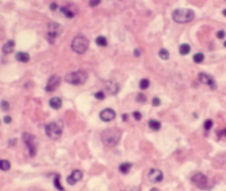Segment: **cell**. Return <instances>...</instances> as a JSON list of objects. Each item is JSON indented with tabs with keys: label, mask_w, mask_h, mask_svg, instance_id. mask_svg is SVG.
Returning a JSON list of instances; mask_svg holds the SVG:
<instances>
[{
	"label": "cell",
	"mask_w": 226,
	"mask_h": 191,
	"mask_svg": "<svg viewBox=\"0 0 226 191\" xmlns=\"http://www.w3.org/2000/svg\"><path fill=\"white\" fill-rule=\"evenodd\" d=\"M100 118L103 121H111L115 118V112L112 108H105L100 113Z\"/></svg>",
	"instance_id": "5bb4252c"
},
{
	"label": "cell",
	"mask_w": 226,
	"mask_h": 191,
	"mask_svg": "<svg viewBox=\"0 0 226 191\" xmlns=\"http://www.w3.org/2000/svg\"><path fill=\"white\" fill-rule=\"evenodd\" d=\"M121 136H122V131L119 128L114 127V128H108L103 131L101 134V139L106 147H114L120 141Z\"/></svg>",
	"instance_id": "6da1fadb"
},
{
	"label": "cell",
	"mask_w": 226,
	"mask_h": 191,
	"mask_svg": "<svg viewBox=\"0 0 226 191\" xmlns=\"http://www.w3.org/2000/svg\"><path fill=\"white\" fill-rule=\"evenodd\" d=\"M147 178H149V180L151 181L152 183L161 182V181L163 180V172L160 170V169L153 168V169H151V170L149 171Z\"/></svg>",
	"instance_id": "9c48e42d"
},
{
	"label": "cell",
	"mask_w": 226,
	"mask_h": 191,
	"mask_svg": "<svg viewBox=\"0 0 226 191\" xmlns=\"http://www.w3.org/2000/svg\"><path fill=\"white\" fill-rule=\"evenodd\" d=\"M193 60L195 63H202L204 61V54L203 53H196L193 56Z\"/></svg>",
	"instance_id": "d4e9b609"
},
{
	"label": "cell",
	"mask_w": 226,
	"mask_h": 191,
	"mask_svg": "<svg viewBox=\"0 0 226 191\" xmlns=\"http://www.w3.org/2000/svg\"><path fill=\"white\" fill-rule=\"evenodd\" d=\"M195 13L191 9H176L172 13V18L176 23H187L194 19Z\"/></svg>",
	"instance_id": "7a4b0ae2"
},
{
	"label": "cell",
	"mask_w": 226,
	"mask_h": 191,
	"mask_svg": "<svg viewBox=\"0 0 226 191\" xmlns=\"http://www.w3.org/2000/svg\"><path fill=\"white\" fill-rule=\"evenodd\" d=\"M94 97L96 98V100H100V101H102L105 98V93L102 92V91H100V92H96L95 94H94Z\"/></svg>",
	"instance_id": "f1b7e54d"
},
{
	"label": "cell",
	"mask_w": 226,
	"mask_h": 191,
	"mask_svg": "<svg viewBox=\"0 0 226 191\" xmlns=\"http://www.w3.org/2000/svg\"><path fill=\"white\" fill-rule=\"evenodd\" d=\"M54 186H56V188L58 189V190H61L63 191V187L61 186V183H60V176H56V178H54Z\"/></svg>",
	"instance_id": "4316f807"
},
{
	"label": "cell",
	"mask_w": 226,
	"mask_h": 191,
	"mask_svg": "<svg viewBox=\"0 0 226 191\" xmlns=\"http://www.w3.org/2000/svg\"><path fill=\"white\" fill-rule=\"evenodd\" d=\"M190 51H191V47L188 45V44H182L181 47H180V53L182 54V55H187L188 53H190Z\"/></svg>",
	"instance_id": "7402d4cb"
},
{
	"label": "cell",
	"mask_w": 226,
	"mask_h": 191,
	"mask_svg": "<svg viewBox=\"0 0 226 191\" xmlns=\"http://www.w3.org/2000/svg\"><path fill=\"white\" fill-rule=\"evenodd\" d=\"M104 90L110 95H115L119 92V90H120V86H119V84L115 81L110 80L104 82Z\"/></svg>",
	"instance_id": "30bf717a"
},
{
	"label": "cell",
	"mask_w": 226,
	"mask_h": 191,
	"mask_svg": "<svg viewBox=\"0 0 226 191\" xmlns=\"http://www.w3.org/2000/svg\"><path fill=\"white\" fill-rule=\"evenodd\" d=\"M95 43L98 45H100V47H105L108 44V41H106V38H104L103 35H100V37H98L95 39Z\"/></svg>",
	"instance_id": "cb8c5ba5"
},
{
	"label": "cell",
	"mask_w": 226,
	"mask_h": 191,
	"mask_svg": "<svg viewBox=\"0 0 226 191\" xmlns=\"http://www.w3.org/2000/svg\"><path fill=\"white\" fill-rule=\"evenodd\" d=\"M133 117L136 119V121H140L141 118H142V115H141V113L140 112H134L133 113Z\"/></svg>",
	"instance_id": "e575fe53"
},
{
	"label": "cell",
	"mask_w": 226,
	"mask_h": 191,
	"mask_svg": "<svg viewBox=\"0 0 226 191\" xmlns=\"http://www.w3.org/2000/svg\"><path fill=\"white\" fill-rule=\"evenodd\" d=\"M82 177H83V173L81 170H73L71 172V175L67 178V182H68L69 184L73 186V184H75L78 181L81 180Z\"/></svg>",
	"instance_id": "4fadbf2b"
},
{
	"label": "cell",
	"mask_w": 226,
	"mask_h": 191,
	"mask_svg": "<svg viewBox=\"0 0 226 191\" xmlns=\"http://www.w3.org/2000/svg\"><path fill=\"white\" fill-rule=\"evenodd\" d=\"M192 182L200 189H205L207 187V177L202 172H196L192 177Z\"/></svg>",
	"instance_id": "ba28073f"
},
{
	"label": "cell",
	"mask_w": 226,
	"mask_h": 191,
	"mask_svg": "<svg viewBox=\"0 0 226 191\" xmlns=\"http://www.w3.org/2000/svg\"><path fill=\"white\" fill-rule=\"evenodd\" d=\"M224 47H226V41H225V43H224Z\"/></svg>",
	"instance_id": "b9f144b4"
},
{
	"label": "cell",
	"mask_w": 226,
	"mask_h": 191,
	"mask_svg": "<svg viewBox=\"0 0 226 191\" xmlns=\"http://www.w3.org/2000/svg\"><path fill=\"white\" fill-rule=\"evenodd\" d=\"M136 101L140 102V103H145L146 102V96L142 94V93H140V94H137V96H136Z\"/></svg>",
	"instance_id": "4dcf8cb0"
},
{
	"label": "cell",
	"mask_w": 226,
	"mask_h": 191,
	"mask_svg": "<svg viewBox=\"0 0 226 191\" xmlns=\"http://www.w3.org/2000/svg\"><path fill=\"white\" fill-rule=\"evenodd\" d=\"M50 9H51V10H56V9H57V3H56V2H53V3L50 5Z\"/></svg>",
	"instance_id": "f35d334b"
},
{
	"label": "cell",
	"mask_w": 226,
	"mask_h": 191,
	"mask_svg": "<svg viewBox=\"0 0 226 191\" xmlns=\"http://www.w3.org/2000/svg\"><path fill=\"white\" fill-rule=\"evenodd\" d=\"M22 139H23V142L26 144V146L28 148L30 157H34L37 155V150H38V140H37V138L33 135L29 134V133H23L22 134Z\"/></svg>",
	"instance_id": "8992f818"
},
{
	"label": "cell",
	"mask_w": 226,
	"mask_h": 191,
	"mask_svg": "<svg viewBox=\"0 0 226 191\" xmlns=\"http://www.w3.org/2000/svg\"><path fill=\"white\" fill-rule=\"evenodd\" d=\"M134 55H135V56H140V55H141V51L139 50V49H135V50H134Z\"/></svg>",
	"instance_id": "74e56055"
},
{
	"label": "cell",
	"mask_w": 226,
	"mask_h": 191,
	"mask_svg": "<svg viewBox=\"0 0 226 191\" xmlns=\"http://www.w3.org/2000/svg\"><path fill=\"white\" fill-rule=\"evenodd\" d=\"M13 49H15V41L9 40L3 44V47H2V52H3L5 54H9V53H11V52L13 51Z\"/></svg>",
	"instance_id": "9a60e30c"
},
{
	"label": "cell",
	"mask_w": 226,
	"mask_h": 191,
	"mask_svg": "<svg viewBox=\"0 0 226 191\" xmlns=\"http://www.w3.org/2000/svg\"><path fill=\"white\" fill-rule=\"evenodd\" d=\"M149 127L152 131H159L161 128V123L159 121H155V119H151V121H149Z\"/></svg>",
	"instance_id": "ac0fdd59"
},
{
	"label": "cell",
	"mask_w": 226,
	"mask_h": 191,
	"mask_svg": "<svg viewBox=\"0 0 226 191\" xmlns=\"http://www.w3.org/2000/svg\"><path fill=\"white\" fill-rule=\"evenodd\" d=\"M88 80V73L85 71H75V72H71L69 74H67L65 76V81L68 83H70L72 85H81L84 84Z\"/></svg>",
	"instance_id": "277c9868"
},
{
	"label": "cell",
	"mask_w": 226,
	"mask_h": 191,
	"mask_svg": "<svg viewBox=\"0 0 226 191\" xmlns=\"http://www.w3.org/2000/svg\"><path fill=\"white\" fill-rule=\"evenodd\" d=\"M63 125L61 121H51L46 126V134L49 138L57 140L61 137Z\"/></svg>",
	"instance_id": "3957f363"
},
{
	"label": "cell",
	"mask_w": 226,
	"mask_h": 191,
	"mask_svg": "<svg viewBox=\"0 0 226 191\" xmlns=\"http://www.w3.org/2000/svg\"><path fill=\"white\" fill-rule=\"evenodd\" d=\"M131 168H132V165H131L130 162H123V163H121L120 167H119V169H120V171H121L122 173H128Z\"/></svg>",
	"instance_id": "d6986e66"
},
{
	"label": "cell",
	"mask_w": 226,
	"mask_h": 191,
	"mask_svg": "<svg viewBox=\"0 0 226 191\" xmlns=\"http://www.w3.org/2000/svg\"><path fill=\"white\" fill-rule=\"evenodd\" d=\"M213 126V121L212 119H206L205 123H204V129L205 131H209Z\"/></svg>",
	"instance_id": "f546056e"
},
{
	"label": "cell",
	"mask_w": 226,
	"mask_h": 191,
	"mask_svg": "<svg viewBox=\"0 0 226 191\" xmlns=\"http://www.w3.org/2000/svg\"><path fill=\"white\" fill-rule=\"evenodd\" d=\"M100 2H101V0H90V1H89V5H90V7L94 8V7L99 6Z\"/></svg>",
	"instance_id": "1f68e13d"
},
{
	"label": "cell",
	"mask_w": 226,
	"mask_h": 191,
	"mask_svg": "<svg viewBox=\"0 0 226 191\" xmlns=\"http://www.w3.org/2000/svg\"><path fill=\"white\" fill-rule=\"evenodd\" d=\"M216 37H217L218 39H224V38H225V31L219 30L217 33H216Z\"/></svg>",
	"instance_id": "d6a6232c"
},
{
	"label": "cell",
	"mask_w": 226,
	"mask_h": 191,
	"mask_svg": "<svg viewBox=\"0 0 226 191\" xmlns=\"http://www.w3.org/2000/svg\"><path fill=\"white\" fill-rule=\"evenodd\" d=\"M60 85V77L58 75H52L49 79L47 86H46V91L47 92H54L58 89V86Z\"/></svg>",
	"instance_id": "8fae6325"
},
{
	"label": "cell",
	"mask_w": 226,
	"mask_h": 191,
	"mask_svg": "<svg viewBox=\"0 0 226 191\" xmlns=\"http://www.w3.org/2000/svg\"><path fill=\"white\" fill-rule=\"evenodd\" d=\"M60 11H61L67 18H73V17H74V12H72L68 7H61V8H60Z\"/></svg>",
	"instance_id": "44dd1931"
},
{
	"label": "cell",
	"mask_w": 226,
	"mask_h": 191,
	"mask_svg": "<svg viewBox=\"0 0 226 191\" xmlns=\"http://www.w3.org/2000/svg\"><path fill=\"white\" fill-rule=\"evenodd\" d=\"M62 32V27L57 22H50L48 26V37L50 40L57 39Z\"/></svg>",
	"instance_id": "52a82bcc"
},
{
	"label": "cell",
	"mask_w": 226,
	"mask_h": 191,
	"mask_svg": "<svg viewBox=\"0 0 226 191\" xmlns=\"http://www.w3.org/2000/svg\"><path fill=\"white\" fill-rule=\"evenodd\" d=\"M0 107H1V110L3 112H7L9 111V108H10V105H9V103L7 101H2L0 103Z\"/></svg>",
	"instance_id": "83f0119b"
},
{
	"label": "cell",
	"mask_w": 226,
	"mask_h": 191,
	"mask_svg": "<svg viewBox=\"0 0 226 191\" xmlns=\"http://www.w3.org/2000/svg\"><path fill=\"white\" fill-rule=\"evenodd\" d=\"M49 105H50V107L53 108V110H59L60 107L62 106V101L60 97H52L51 100L49 101Z\"/></svg>",
	"instance_id": "2e32d148"
},
{
	"label": "cell",
	"mask_w": 226,
	"mask_h": 191,
	"mask_svg": "<svg viewBox=\"0 0 226 191\" xmlns=\"http://www.w3.org/2000/svg\"><path fill=\"white\" fill-rule=\"evenodd\" d=\"M11 167L10 162L6 159H0V170L2 171H7L9 170Z\"/></svg>",
	"instance_id": "ffe728a7"
},
{
	"label": "cell",
	"mask_w": 226,
	"mask_h": 191,
	"mask_svg": "<svg viewBox=\"0 0 226 191\" xmlns=\"http://www.w3.org/2000/svg\"><path fill=\"white\" fill-rule=\"evenodd\" d=\"M149 86H150V81L147 80V79H142V80L140 81V87L142 90H146Z\"/></svg>",
	"instance_id": "484cf974"
},
{
	"label": "cell",
	"mask_w": 226,
	"mask_h": 191,
	"mask_svg": "<svg viewBox=\"0 0 226 191\" xmlns=\"http://www.w3.org/2000/svg\"><path fill=\"white\" fill-rule=\"evenodd\" d=\"M152 104H153V106H159V105L161 104V100H160L159 97H154V98L152 100Z\"/></svg>",
	"instance_id": "836d02e7"
},
{
	"label": "cell",
	"mask_w": 226,
	"mask_h": 191,
	"mask_svg": "<svg viewBox=\"0 0 226 191\" xmlns=\"http://www.w3.org/2000/svg\"><path fill=\"white\" fill-rule=\"evenodd\" d=\"M3 121H5L6 124H10V123H11V117H10V116H8V115H7V116H5Z\"/></svg>",
	"instance_id": "d590c367"
},
{
	"label": "cell",
	"mask_w": 226,
	"mask_h": 191,
	"mask_svg": "<svg viewBox=\"0 0 226 191\" xmlns=\"http://www.w3.org/2000/svg\"><path fill=\"white\" fill-rule=\"evenodd\" d=\"M150 191H160L159 189H156V188H153V189H151Z\"/></svg>",
	"instance_id": "ab89813d"
},
{
	"label": "cell",
	"mask_w": 226,
	"mask_h": 191,
	"mask_svg": "<svg viewBox=\"0 0 226 191\" xmlns=\"http://www.w3.org/2000/svg\"><path fill=\"white\" fill-rule=\"evenodd\" d=\"M223 14H224V16L226 17V9H225V10H223Z\"/></svg>",
	"instance_id": "60d3db41"
},
{
	"label": "cell",
	"mask_w": 226,
	"mask_h": 191,
	"mask_svg": "<svg viewBox=\"0 0 226 191\" xmlns=\"http://www.w3.org/2000/svg\"><path fill=\"white\" fill-rule=\"evenodd\" d=\"M159 56L164 61L169 60V58H170V53H169V51L166 50V49H161V50L159 51Z\"/></svg>",
	"instance_id": "603a6c76"
},
{
	"label": "cell",
	"mask_w": 226,
	"mask_h": 191,
	"mask_svg": "<svg viewBox=\"0 0 226 191\" xmlns=\"http://www.w3.org/2000/svg\"><path fill=\"white\" fill-rule=\"evenodd\" d=\"M89 48V40L83 35H77L71 43V49L78 54H83Z\"/></svg>",
	"instance_id": "5b68a950"
},
{
	"label": "cell",
	"mask_w": 226,
	"mask_h": 191,
	"mask_svg": "<svg viewBox=\"0 0 226 191\" xmlns=\"http://www.w3.org/2000/svg\"><path fill=\"white\" fill-rule=\"evenodd\" d=\"M198 80L201 81V83L208 85L212 90H215L216 89L215 82H214L213 77H212L211 75H208V74H206V73H200V74H198Z\"/></svg>",
	"instance_id": "7c38bea8"
},
{
	"label": "cell",
	"mask_w": 226,
	"mask_h": 191,
	"mask_svg": "<svg viewBox=\"0 0 226 191\" xmlns=\"http://www.w3.org/2000/svg\"><path fill=\"white\" fill-rule=\"evenodd\" d=\"M124 191H140V189L137 188V187H131V188H128L126 190Z\"/></svg>",
	"instance_id": "8d00e7d4"
},
{
	"label": "cell",
	"mask_w": 226,
	"mask_h": 191,
	"mask_svg": "<svg viewBox=\"0 0 226 191\" xmlns=\"http://www.w3.org/2000/svg\"><path fill=\"white\" fill-rule=\"evenodd\" d=\"M16 59L19 61V62L27 63V62H29V60H30V55L28 53H26V52H18L16 54Z\"/></svg>",
	"instance_id": "e0dca14e"
}]
</instances>
